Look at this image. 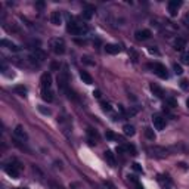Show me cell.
Segmentation results:
<instances>
[{
	"instance_id": "6da1fadb",
	"label": "cell",
	"mask_w": 189,
	"mask_h": 189,
	"mask_svg": "<svg viewBox=\"0 0 189 189\" xmlns=\"http://www.w3.org/2000/svg\"><path fill=\"white\" fill-rule=\"evenodd\" d=\"M67 30L71 33V34H75V36H81V34H86L87 33V27L84 24H80V22H75V21H70L67 25Z\"/></svg>"
},
{
	"instance_id": "7a4b0ae2",
	"label": "cell",
	"mask_w": 189,
	"mask_h": 189,
	"mask_svg": "<svg viewBox=\"0 0 189 189\" xmlns=\"http://www.w3.org/2000/svg\"><path fill=\"white\" fill-rule=\"evenodd\" d=\"M50 47L53 50V53L64 55L65 53V42H64V38H53L50 42Z\"/></svg>"
},
{
	"instance_id": "3957f363",
	"label": "cell",
	"mask_w": 189,
	"mask_h": 189,
	"mask_svg": "<svg viewBox=\"0 0 189 189\" xmlns=\"http://www.w3.org/2000/svg\"><path fill=\"white\" fill-rule=\"evenodd\" d=\"M58 87L61 92H67L68 89V71L67 68H64L62 71H59L58 74Z\"/></svg>"
},
{
	"instance_id": "277c9868",
	"label": "cell",
	"mask_w": 189,
	"mask_h": 189,
	"mask_svg": "<svg viewBox=\"0 0 189 189\" xmlns=\"http://www.w3.org/2000/svg\"><path fill=\"white\" fill-rule=\"evenodd\" d=\"M151 68L154 70V73L158 75L160 79H167L169 77V73H167V70L163 64H158V62H155L154 65H151Z\"/></svg>"
},
{
	"instance_id": "5b68a950",
	"label": "cell",
	"mask_w": 189,
	"mask_h": 189,
	"mask_svg": "<svg viewBox=\"0 0 189 189\" xmlns=\"http://www.w3.org/2000/svg\"><path fill=\"white\" fill-rule=\"evenodd\" d=\"M19 169H21V167H19L18 164H12V163L5 165V171H6L11 177H13V179H18L19 177Z\"/></svg>"
},
{
	"instance_id": "8992f818",
	"label": "cell",
	"mask_w": 189,
	"mask_h": 189,
	"mask_svg": "<svg viewBox=\"0 0 189 189\" xmlns=\"http://www.w3.org/2000/svg\"><path fill=\"white\" fill-rule=\"evenodd\" d=\"M152 123H154V127L157 128V130L165 128V118H163V117L158 115V114L152 115Z\"/></svg>"
},
{
	"instance_id": "52a82bcc",
	"label": "cell",
	"mask_w": 189,
	"mask_h": 189,
	"mask_svg": "<svg viewBox=\"0 0 189 189\" xmlns=\"http://www.w3.org/2000/svg\"><path fill=\"white\" fill-rule=\"evenodd\" d=\"M148 152L151 154V155H155V157H167V155H169L167 149H164V148H160V146L148 148Z\"/></svg>"
},
{
	"instance_id": "ba28073f",
	"label": "cell",
	"mask_w": 189,
	"mask_h": 189,
	"mask_svg": "<svg viewBox=\"0 0 189 189\" xmlns=\"http://www.w3.org/2000/svg\"><path fill=\"white\" fill-rule=\"evenodd\" d=\"M180 6H182V2H179V0H171V2H169V12H170L171 16H176V13Z\"/></svg>"
},
{
	"instance_id": "9c48e42d",
	"label": "cell",
	"mask_w": 189,
	"mask_h": 189,
	"mask_svg": "<svg viewBox=\"0 0 189 189\" xmlns=\"http://www.w3.org/2000/svg\"><path fill=\"white\" fill-rule=\"evenodd\" d=\"M40 83H42V89H50L52 87V75L49 73H44L40 79Z\"/></svg>"
},
{
	"instance_id": "30bf717a",
	"label": "cell",
	"mask_w": 189,
	"mask_h": 189,
	"mask_svg": "<svg viewBox=\"0 0 189 189\" xmlns=\"http://www.w3.org/2000/svg\"><path fill=\"white\" fill-rule=\"evenodd\" d=\"M134 36H136V38H137L139 42H145V40H148L152 34H151V31L149 30H139V31H136Z\"/></svg>"
},
{
	"instance_id": "8fae6325",
	"label": "cell",
	"mask_w": 189,
	"mask_h": 189,
	"mask_svg": "<svg viewBox=\"0 0 189 189\" xmlns=\"http://www.w3.org/2000/svg\"><path fill=\"white\" fill-rule=\"evenodd\" d=\"M50 22L53 25H59L62 22V13L59 11H53L50 13Z\"/></svg>"
},
{
	"instance_id": "7c38bea8",
	"label": "cell",
	"mask_w": 189,
	"mask_h": 189,
	"mask_svg": "<svg viewBox=\"0 0 189 189\" xmlns=\"http://www.w3.org/2000/svg\"><path fill=\"white\" fill-rule=\"evenodd\" d=\"M105 50H106V53H110V55H117V53H120L121 47H120L118 44L110 43V44H106V46H105Z\"/></svg>"
},
{
	"instance_id": "4fadbf2b",
	"label": "cell",
	"mask_w": 189,
	"mask_h": 189,
	"mask_svg": "<svg viewBox=\"0 0 189 189\" xmlns=\"http://www.w3.org/2000/svg\"><path fill=\"white\" fill-rule=\"evenodd\" d=\"M13 133H15V136H16V137H19L21 140H27V139H28L27 132L24 130V127H22V126H16V127H15V130H13Z\"/></svg>"
},
{
	"instance_id": "5bb4252c",
	"label": "cell",
	"mask_w": 189,
	"mask_h": 189,
	"mask_svg": "<svg viewBox=\"0 0 189 189\" xmlns=\"http://www.w3.org/2000/svg\"><path fill=\"white\" fill-rule=\"evenodd\" d=\"M42 98L46 102H52L53 101V92H52V89H42Z\"/></svg>"
},
{
	"instance_id": "9a60e30c",
	"label": "cell",
	"mask_w": 189,
	"mask_h": 189,
	"mask_svg": "<svg viewBox=\"0 0 189 189\" xmlns=\"http://www.w3.org/2000/svg\"><path fill=\"white\" fill-rule=\"evenodd\" d=\"M87 134H89V137H90V145L96 143L99 140V133L95 128H87Z\"/></svg>"
},
{
	"instance_id": "2e32d148",
	"label": "cell",
	"mask_w": 189,
	"mask_h": 189,
	"mask_svg": "<svg viewBox=\"0 0 189 189\" xmlns=\"http://www.w3.org/2000/svg\"><path fill=\"white\" fill-rule=\"evenodd\" d=\"M185 46H186L185 38H182V37H177L176 40H174V49H176V50H183V49H185Z\"/></svg>"
},
{
	"instance_id": "e0dca14e",
	"label": "cell",
	"mask_w": 189,
	"mask_h": 189,
	"mask_svg": "<svg viewBox=\"0 0 189 189\" xmlns=\"http://www.w3.org/2000/svg\"><path fill=\"white\" fill-rule=\"evenodd\" d=\"M80 79L84 81L86 84H92L93 83V79H92V75L89 73H86V71H80Z\"/></svg>"
},
{
	"instance_id": "ac0fdd59",
	"label": "cell",
	"mask_w": 189,
	"mask_h": 189,
	"mask_svg": "<svg viewBox=\"0 0 189 189\" xmlns=\"http://www.w3.org/2000/svg\"><path fill=\"white\" fill-rule=\"evenodd\" d=\"M104 154H105V160L110 163V165L114 167V165H115V157H114V154L111 152V151H105Z\"/></svg>"
},
{
	"instance_id": "d6986e66",
	"label": "cell",
	"mask_w": 189,
	"mask_h": 189,
	"mask_svg": "<svg viewBox=\"0 0 189 189\" xmlns=\"http://www.w3.org/2000/svg\"><path fill=\"white\" fill-rule=\"evenodd\" d=\"M151 90H152V93L157 96V98H163V96H164V92L161 90L157 84H151Z\"/></svg>"
},
{
	"instance_id": "ffe728a7",
	"label": "cell",
	"mask_w": 189,
	"mask_h": 189,
	"mask_svg": "<svg viewBox=\"0 0 189 189\" xmlns=\"http://www.w3.org/2000/svg\"><path fill=\"white\" fill-rule=\"evenodd\" d=\"M123 132H124V134L126 136H134V127L133 126H130V124H126L124 127H123Z\"/></svg>"
},
{
	"instance_id": "44dd1931",
	"label": "cell",
	"mask_w": 189,
	"mask_h": 189,
	"mask_svg": "<svg viewBox=\"0 0 189 189\" xmlns=\"http://www.w3.org/2000/svg\"><path fill=\"white\" fill-rule=\"evenodd\" d=\"M15 93H18L19 96H25L27 95V87L25 86H15Z\"/></svg>"
},
{
	"instance_id": "7402d4cb",
	"label": "cell",
	"mask_w": 189,
	"mask_h": 189,
	"mask_svg": "<svg viewBox=\"0 0 189 189\" xmlns=\"http://www.w3.org/2000/svg\"><path fill=\"white\" fill-rule=\"evenodd\" d=\"M2 46H9V49L13 50V52H18V50H19V47L16 46V44H13V43L7 42V40H2Z\"/></svg>"
},
{
	"instance_id": "603a6c76",
	"label": "cell",
	"mask_w": 189,
	"mask_h": 189,
	"mask_svg": "<svg viewBox=\"0 0 189 189\" xmlns=\"http://www.w3.org/2000/svg\"><path fill=\"white\" fill-rule=\"evenodd\" d=\"M145 136H146L149 140H154V139H155V133H154L152 128H149V127L145 128Z\"/></svg>"
},
{
	"instance_id": "cb8c5ba5",
	"label": "cell",
	"mask_w": 189,
	"mask_h": 189,
	"mask_svg": "<svg viewBox=\"0 0 189 189\" xmlns=\"http://www.w3.org/2000/svg\"><path fill=\"white\" fill-rule=\"evenodd\" d=\"M128 180H130V182L133 183V185H134V186H136V188H137V189H143V186L140 185V183H139V180H137V179H136V177H134V176H128Z\"/></svg>"
},
{
	"instance_id": "d4e9b609",
	"label": "cell",
	"mask_w": 189,
	"mask_h": 189,
	"mask_svg": "<svg viewBox=\"0 0 189 189\" xmlns=\"http://www.w3.org/2000/svg\"><path fill=\"white\" fill-rule=\"evenodd\" d=\"M124 149H126V152H128L130 155H136V149H134L133 145H126Z\"/></svg>"
},
{
	"instance_id": "484cf974",
	"label": "cell",
	"mask_w": 189,
	"mask_h": 189,
	"mask_svg": "<svg viewBox=\"0 0 189 189\" xmlns=\"http://www.w3.org/2000/svg\"><path fill=\"white\" fill-rule=\"evenodd\" d=\"M173 70H174V73H176L177 75L183 74V68L180 67V65H177V64H173Z\"/></svg>"
},
{
	"instance_id": "4316f807",
	"label": "cell",
	"mask_w": 189,
	"mask_h": 189,
	"mask_svg": "<svg viewBox=\"0 0 189 189\" xmlns=\"http://www.w3.org/2000/svg\"><path fill=\"white\" fill-rule=\"evenodd\" d=\"M180 87H182L183 90H188L189 89V81L186 79H183L182 81H180Z\"/></svg>"
},
{
	"instance_id": "83f0119b",
	"label": "cell",
	"mask_w": 189,
	"mask_h": 189,
	"mask_svg": "<svg viewBox=\"0 0 189 189\" xmlns=\"http://www.w3.org/2000/svg\"><path fill=\"white\" fill-rule=\"evenodd\" d=\"M102 110L106 111V112H110L112 108H111V104H108V102H102Z\"/></svg>"
},
{
	"instance_id": "f1b7e54d",
	"label": "cell",
	"mask_w": 189,
	"mask_h": 189,
	"mask_svg": "<svg viewBox=\"0 0 189 189\" xmlns=\"http://www.w3.org/2000/svg\"><path fill=\"white\" fill-rule=\"evenodd\" d=\"M70 188H71V189H84L81 185H80V183H77V182L71 183V185H70Z\"/></svg>"
},
{
	"instance_id": "f546056e",
	"label": "cell",
	"mask_w": 189,
	"mask_h": 189,
	"mask_svg": "<svg viewBox=\"0 0 189 189\" xmlns=\"http://www.w3.org/2000/svg\"><path fill=\"white\" fill-rule=\"evenodd\" d=\"M182 62L189 65V53H183V55H182Z\"/></svg>"
},
{
	"instance_id": "4dcf8cb0",
	"label": "cell",
	"mask_w": 189,
	"mask_h": 189,
	"mask_svg": "<svg viewBox=\"0 0 189 189\" xmlns=\"http://www.w3.org/2000/svg\"><path fill=\"white\" fill-rule=\"evenodd\" d=\"M167 104L170 105L171 108H174V106H177V104H176V101H174V99H167Z\"/></svg>"
},
{
	"instance_id": "1f68e13d",
	"label": "cell",
	"mask_w": 189,
	"mask_h": 189,
	"mask_svg": "<svg viewBox=\"0 0 189 189\" xmlns=\"http://www.w3.org/2000/svg\"><path fill=\"white\" fill-rule=\"evenodd\" d=\"M133 169H134L136 171H139V173H142V167H140V165L137 164V163H134V164H133Z\"/></svg>"
},
{
	"instance_id": "d6a6232c",
	"label": "cell",
	"mask_w": 189,
	"mask_h": 189,
	"mask_svg": "<svg viewBox=\"0 0 189 189\" xmlns=\"http://www.w3.org/2000/svg\"><path fill=\"white\" fill-rule=\"evenodd\" d=\"M38 110L42 111L43 114H46V115H49V114H50V111H49V110H44V108H43V106H38Z\"/></svg>"
},
{
	"instance_id": "836d02e7",
	"label": "cell",
	"mask_w": 189,
	"mask_h": 189,
	"mask_svg": "<svg viewBox=\"0 0 189 189\" xmlns=\"http://www.w3.org/2000/svg\"><path fill=\"white\" fill-rule=\"evenodd\" d=\"M93 96H95V98H98V99H101V92L95 90V92H93Z\"/></svg>"
},
{
	"instance_id": "e575fe53",
	"label": "cell",
	"mask_w": 189,
	"mask_h": 189,
	"mask_svg": "<svg viewBox=\"0 0 189 189\" xmlns=\"http://www.w3.org/2000/svg\"><path fill=\"white\" fill-rule=\"evenodd\" d=\"M128 53H132V56H133V61H134V62L137 61V55H136V52H133V50H130Z\"/></svg>"
},
{
	"instance_id": "d590c367",
	"label": "cell",
	"mask_w": 189,
	"mask_h": 189,
	"mask_svg": "<svg viewBox=\"0 0 189 189\" xmlns=\"http://www.w3.org/2000/svg\"><path fill=\"white\" fill-rule=\"evenodd\" d=\"M50 68H52V70H56V68L59 70V65H58L56 62H52V64H50Z\"/></svg>"
},
{
	"instance_id": "8d00e7d4",
	"label": "cell",
	"mask_w": 189,
	"mask_h": 189,
	"mask_svg": "<svg viewBox=\"0 0 189 189\" xmlns=\"http://www.w3.org/2000/svg\"><path fill=\"white\" fill-rule=\"evenodd\" d=\"M83 61H84L86 64H89V65H93V62L89 61V58H87V56H84V58H83Z\"/></svg>"
},
{
	"instance_id": "74e56055",
	"label": "cell",
	"mask_w": 189,
	"mask_h": 189,
	"mask_svg": "<svg viewBox=\"0 0 189 189\" xmlns=\"http://www.w3.org/2000/svg\"><path fill=\"white\" fill-rule=\"evenodd\" d=\"M106 137H110V139H115V136L111 133V132H106Z\"/></svg>"
},
{
	"instance_id": "f35d334b",
	"label": "cell",
	"mask_w": 189,
	"mask_h": 189,
	"mask_svg": "<svg viewBox=\"0 0 189 189\" xmlns=\"http://www.w3.org/2000/svg\"><path fill=\"white\" fill-rule=\"evenodd\" d=\"M183 21H185V24H186V25H189V13L185 16V18H183Z\"/></svg>"
},
{
	"instance_id": "ab89813d",
	"label": "cell",
	"mask_w": 189,
	"mask_h": 189,
	"mask_svg": "<svg viewBox=\"0 0 189 189\" xmlns=\"http://www.w3.org/2000/svg\"><path fill=\"white\" fill-rule=\"evenodd\" d=\"M149 52H151V53H157V55H158V50H157V49H149Z\"/></svg>"
},
{
	"instance_id": "60d3db41",
	"label": "cell",
	"mask_w": 189,
	"mask_h": 189,
	"mask_svg": "<svg viewBox=\"0 0 189 189\" xmlns=\"http://www.w3.org/2000/svg\"><path fill=\"white\" fill-rule=\"evenodd\" d=\"M186 105H188V108H189V99H188V101H186Z\"/></svg>"
},
{
	"instance_id": "b9f144b4",
	"label": "cell",
	"mask_w": 189,
	"mask_h": 189,
	"mask_svg": "<svg viewBox=\"0 0 189 189\" xmlns=\"http://www.w3.org/2000/svg\"><path fill=\"white\" fill-rule=\"evenodd\" d=\"M18 189H27V188H18Z\"/></svg>"
}]
</instances>
